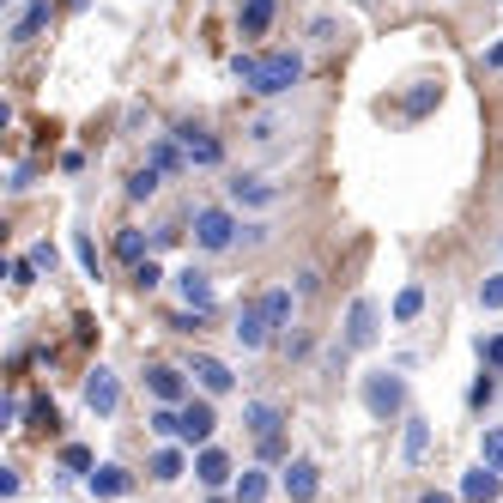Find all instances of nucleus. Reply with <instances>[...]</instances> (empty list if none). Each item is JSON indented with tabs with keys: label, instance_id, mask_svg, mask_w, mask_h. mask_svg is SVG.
<instances>
[{
	"label": "nucleus",
	"instance_id": "obj_6",
	"mask_svg": "<svg viewBox=\"0 0 503 503\" xmlns=\"http://www.w3.org/2000/svg\"><path fill=\"white\" fill-rule=\"evenodd\" d=\"M346 346H352V352L376 346V298H352V316H346Z\"/></svg>",
	"mask_w": 503,
	"mask_h": 503
},
{
	"label": "nucleus",
	"instance_id": "obj_35",
	"mask_svg": "<svg viewBox=\"0 0 503 503\" xmlns=\"http://www.w3.org/2000/svg\"><path fill=\"white\" fill-rule=\"evenodd\" d=\"M273 134H280V121H273V116H261L255 128H249V140H273Z\"/></svg>",
	"mask_w": 503,
	"mask_h": 503
},
{
	"label": "nucleus",
	"instance_id": "obj_17",
	"mask_svg": "<svg viewBox=\"0 0 503 503\" xmlns=\"http://www.w3.org/2000/svg\"><path fill=\"white\" fill-rule=\"evenodd\" d=\"M195 376H201V388H206V394H231V383H237V376H231V370H224L219 358H206V352L195 358Z\"/></svg>",
	"mask_w": 503,
	"mask_h": 503
},
{
	"label": "nucleus",
	"instance_id": "obj_39",
	"mask_svg": "<svg viewBox=\"0 0 503 503\" xmlns=\"http://www.w3.org/2000/svg\"><path fill=\"white\" fill-rule=\"evenodd\" d=\"M485 61H491V67H498V73H503V43H498V49H491V55H485Z\"/></svg>",
	"mask_w": 503,
	"mask_h": 503
},
{
	"label": "nucleus",
	"instance_id": "obj_23",
	"mask_svg": "<svg viewBox=\"0 0 503 503\" xmlns=\"http://www.w3.org/2000/svg\"><path fill=\"white\" fill-rule=\"evenodd\" d=\"M152 479H158V485L182 479V449H158V455H152Z\"/></svg>",
	"mask_w": 503,
	"mask_h": 503
},
{
	"label": "nucleus",
	"instance_id": "obj_37",
	"mask_svg": "<svg viewBox=\"0 0 503 503\" xmlns=\"http://www.w3.org/2000/svg\"><path fill=\"white\" fill-rule=\"evenodd\" d=\"M491 394H498V383H491V376H479V383H473V406H485Z\"/></svg>",
	"mask_w": 503,
	"mask_h": 503
},
{
	"label": "nucleus",
	"instance_id": "obj_1",
	"mask_svg": "<svg viewBox=\"0 0 503 503\" xmlns=\"http://www.w3.org/2000/svg\"><path fill=\"white\" fill-rule=\"evenodd\" d=\"M231 73H237L249 91L280 98V91H291V85L303 80V61L298 55H237V61H231Z\"/></svg>",
	"mask_w": 503,
	"mask_h": 503
},
{
	"label": "nucleus",
	"instance_id": "obj_15",
	"mask_svg": "<svg viewBox=\"0 0 503 503\" xmlns=\"http://www.w3.org/2000/svg\"><path fill=\"white\" fill-rule=\"evenodd\" d=\"M91 491L98 498H128L134 479H128V467H91Z\"/></svg>",
	"mask_w": 503,
	"mask_h": 503
},
{
	"label": "nucleus",
	"instance_id": "obj_16",
	"mask_svg": "<svg viewBox=\"0 0 503 503\" xmlns=\"http://www.w3.org/2000/svg\"><path fill=\"white\" fill-rule=\"evenodd\" d=\"M43 24H49V0H24V13L13 19V43H31Z\"/></svg>",
	"mask_w": 503,
	"mask_h": 503
},
{
	"label": "nucleus",
	"instance_id": "obj_8",
	"mask_svg": "<svg viewBox=\"0 0 503 503\" xmlns=\"http://www.w3.org/2000/svg\"><path fill=\"white\" fill-rule=\"evenodd\" d=\"M498 491H503V473H498V467H485V461L461 479V498L467 503H498Z\"/></svg>",
	"mask_w": 503,
	"mask_h": 503
},
{
	"label": "nucleus",
	"instance_id": "obj_27",
	"mask_svg": "<svg viewBox=\"0 0 503 503\" xmlns=\"http://www.w3.org/2000/svg\"><path fill=\"white\" fill-rule=\"evenodd\" d=\"M61 467H67V473H91L98 461H91V449H85V443H67V449H61Z\"/></svg>",
	"mask_w": 503,
	"mask_h": 503
},
{
	"label": "nucleus",
	"instance_id": "obj_4",
	"mask_svg": "<svg viewBox=\"0 0 503 503\" xmlns=\"http://www.w3.org/2000/svg\"><path fill=\"white\" fill-rule=\"evenodd\" d=\"M85 406H91V413H98V419H109V413H116L121 406V383H116V370H91V376H85Z\"/></svg>",
	"mask_w": 503,
	"mask_h": 503
},
{
	"label": "nucleus",
	"instance_id": "obj_24",
	"mask_svg": "<svg viewBox=\"0 0 503 503\" xmlns=\"http://www.w3.org/2000/svg\"><path fill=\"white\" fill-rule=\"evenodd\" d=\"M237 503H267V473L242 467V479H237Z\"/></svg>",
	"mask_w": 503,
	"mask_h": 503
},
{
	"label": "nucleus",
	"instance_id": "obj_13",
	"mask_svg": "<svg viewBox=\"0 0 503 503\" xmlns=\"http://www.w3.org/2000/svg\"><path fill=\"white\" fill-rule=\"evenodd\" d=\"M231 201H237V206H273V201H280V188L261 182V176H237V182H231Z\"/></svg>",
	"mask_w": 503,
	"mask_h": 503
},
{
	"label": "nucleus",
	"instance_id": "obj_3",
	"mask_svg": "<svg viewBox=\"0 0 503 503\" xmlns=\"http://www.w3.org/2000/svg\"><path fill=\"white\" fill-rule=\"evenodd\" d=\"M195 242H201L206 255H224V249L237 242V219H231L224 206H201V213H195Z\"/></svg>",
	"mask_w": 503,
	"mask_h": 503
},
{
	"label": "nucleus",
	"instance_id": "obj_22",
	"mask_svg": "<svg viewBox=\"0 0 503 503\" xmlns=\"http://www.w3.org/2000/svg\"><path fill=\"white\" fill-rule=\"evenodd\" d=\"M261 309H267V322H273V327H285V322H291V291H285V285H273V291L261 298Z\"/></svg>",
	"mask_w": 503,
	"mask_h": 503
},
{
	"label": "nucleus",
	"instance_id": "obj_42",
	"mask_svg": "<svg viewBox=\"0 0 503 503\" xmlns=\"http://www.w3.org/2000/svg\"><path fill=\"white\" fill-rule=\"evenodd\" d=\"M213 503H224V498H213Z\"/></svg>",
	"mask_w": 503,
	"mask_h": 503
},
{
	"label": "nucleus",
	"instance_id": "obj_2",
	"mask_svg": "<svg viewBox=\"0 0 503 503\" xmlns=\"http://www.w3.org/2000/svg\"><path fill=\"white\" fill-rule=\"evenodd\" d=\"M364 406H370V419H394V413L406 406V376L370 370V376H364Z\"/></svg>",
	"mask_w": 503,
	"mask_h": 503
},
{
	"label": "nucleus",
	"instance_id": "obj_28",
	"mask_svg": "<svg viewBox=\"0 0 503 503\" xmlns=\"http://www.w3.org/2000/svg\"><path fill=\"white\" fill-rule=\"evenodd\" d=\"M152 164H158V170H182V164H188V152H182V146H170V140H158V146H152Z\"/></svg>",
	"mask_w": 503,
	"mask_h": 503
},
{
	"label": "nucleus",
	"instance_id": "obj_5",
	"mask_svg": "<svg viewBox=\"0 0 503 503\" xmlns=\"http://www.w3.org/2000/svg\"><path fill=\"white\" fill-rule=\"evenodd\" d=\"M231 334H237V340L249 346V352H261V346L273 340V322H267L261 298H255V303H242V309H237V327H231Z\"/></svg>",
	"mask_w": 503,
	"mask_h": 503
},
{
	"label": "nucleus",
	"instance_id": "obj_33",
	"mask_svg": "<svg viewBox=\"0 0 503 503\" xmlns=\"http://www.w3.org/2000/svg\"><path fill=\"white\" fill-rule=\"evenodd\" d=\"M255 449H261V461H280V455H285V437H280V431H273V437H255Z\"/></svg>",
	"mask_w": 503,
	"mask_h": 503
},
{
	"label": "nucleus",
	"instance_id": "obj_11",
	"mask_svg": "<svg viewBox=\"0 0 503 503\" xmlns=\"http://www.w3.org/2000/svg\"><path fill=\"white\" fill-rule=\"evenodd\" d=\"M213 406L206 401H182V443H206V437H213Z\"/></svg>",
	"mask_w": 503,
	"mask_h": 503
},
{
	"label": "nucleus",
	"instance_id": "obj_32",
	"mask_svg": "<svg viewBox=\"0 0 503 503\" xmlns=\"http://www.w3.org/2000/svg\"><path fill=\"white\" fill-rule=\"evenodd\" d=\"M479 303H485V309H503V273H498V280H485V285H479Z\"/></svg>",
	"mask_w": 503,
	"mask_h": 503
},
{
	"label": "nucleus",
	"instance_id": "obj_7",
	"mask_svg": "<svg viewBox=\"0 0 503 503\" xmlns=\"http://www.w3.org/2000/svg\"><path fill=\"white\" fill-rule=\"evenodd\" d=\"M176 291H182V303H188V309H201V316H213V273H201V267H182L176 273Z\"/></svg>",
	"mask_w": 503,
	"mask_h": 503
},
{
	"label": "nucleus",
	"instance_id": "obj_14",
	"mask_svg": "<svg viewBox=\"0 0 503 503\" xmlns=\"http://www.w3.org/2000/svg\"><path fill=\"white\" fill-rule=\"evenodd\" d=\"M242 424H249L255 437H273V431L285 424V413H280L273 401H249V406H242Z\"/></svg>",
	"mask_w": 503,
	"mask_h": 503
},
{
	"label": "nucleus",
	"instance_id": "obj_40",
	"mask_svg": "<svg viewBox=\"0 0 503 503\" xmlns=\"http://www.w3.org/2000/svg\"><path fill=\"white\" fill-rule=\"evenodd\" d=\"M419 503H455V498H449V491H431V498H419Z\"/></svg>",
	"mask_w": 503,
	"mask_h": 503
},
{
	"label": "nucleus",
	"instance_id": "obj_12",
	"mask_svg": "<svg viewBox=\"0 0 503 503\" xmlns=\"http://www.w3.org/2000/svg\"><path fill=\"white\" fill-rule=\"evenodd\" d=\"M316 485H322L316 461H291V467H285V498H291V503H309V498H316Z\"/></svg>",
	"mask_w": 503,
	"mask_h": 503
},
{
	"label": "nucleus",
	"instance_id": "obj_9",
	"mask_svg": "<svg viewBox=\"0 0 503 503\" xmlns=\"http://www.w3.org/2000/svg\"><path fill=\"white\" fill-rule=\"evenodd\" d=\"M146 388H152L164 406H182V401H188V388H182V370H170V364H152V370H146Z\"/></svg>",
	"mask_w": 503,
	"mask_h": 503
},
{
	"label": "nucleus",
	"instance_id": "obj_31",
	"mask_svg": "<svg viewBox=\"0 0 503 503\" xmlns=\"http://www.w3.org/2000/svg\"><path fill=\"white\" fill-rule=\"evenodd\" d=\"M134 280H140V285H146V291H152V285H164V267H158V261H152V255H146V261H140V267H134Z\"/></svg>",
	"mask_w": 503,
	"mask_h": 503
},
{
	"label": "nucleus",
	"instance_id": "obj_18",
	"mask_svg": "<svg viewBox=\"0 0 503 503\" xmlns=\"http://www.w3.org/2000/svg\"><path fill=\"white\" fill-rule=\"evenodd\" d=\"M195 473H201V485H213V491H219V485L231 479V455H219V449H201V455H195Z\"/></svg>",
	"mask_w": 503,
	"mask_h": 503
},
{
	"label": "nucleus",
	"instance_id": "obj_38",
	"mask_svg": "<svg viewBox=\"0 0 503 503\" xmlns=\"http://www.w3.org/2000/svg\"><path fill=\"white\" fill-rule=\"evenodd\" d=\"M479 352H485V358H491V364H498V370H503V334H491V340H485Z\"/></svg>",
	"mask_w": 503,
	"mask_h": 503
},
{
	"label": "nucleus",
	"instance_id": "obj_36",
	"mask_svg": "<svg viewBox=\"0 0 503 503\" xmlns=\"http://www.w3.org/2000/svg\"><path fill=\"white\" fill-rule=\"evenodd\" d=\"M31 261H37L43 273H55V249H49V242H37V249H31Z\"/></svg>",
	"mask_w": 503,
	"mask_h": 503
},
{
	"label": "nucleus",
	"instance_id": "obj_10",
	"mask_svg": "<svg viewBox=\"0 0 503 503\" xmlns=\"http://www.w3.org/2000/svg\"><path fill=\"white\" fill-rule=\"evenodd\" d=\"M176 140H182V152H188V164H219L224 158V146L206 134V128H176Z\"/></svg>",
	"mask_w": 503,
	"mask_h": 503
},
{
	"label": "nucleus",
	"instance_id": "obj_26",
	"mask_svg": "<svg viewBox=\"0 0 503 503\" xmlns=\"http://www.w3.org/2000/svg\"><path fill=\"white\" fill-rule=\"evenodd\" d=\"M116 255L140 267V261H146V237H140V231H121V237H116Z\"/></svg>",
	"mask_w": 503,
	"mask_h": 503
},
{
	"label": "nucleus",
	"instance_id": "obj_30",
	"mask_svg": "<svg viewBox=\"0 0 503 503\" xmlns=\"http://www.w3.org/2000/svg\"><path fill=\"white\" fill-rule=\"evenodd\" d=\"M479 455H485V467H498V473H503V431H485V437H479Z\"/></svg>",
	"mask_w": 503,
	"mask_h": 503
},
{
	"label": "nucleus",
	"instance_id": "obj_34",
	"mask_svg": "<svg viewBox=\"0 0 503 503\" xmlns=\"http://www.w3.org/2000/svg\"><path fill=\"white\" fill-rule=\"evenodd\" d=\"M73 249H80V267H85V273H98V249H91V237H73Z\"/></svg>",
	"mask_w": 503,
	"mask_h": 503
},
{
	"label": "nucleus",
	"instance_id": "obj_29",
	"mask_svg": "<svg viewBox=\"0 0 503 503\" xmlns=\"http://www.w3.org/2000/svg\"><path fill=\"white\" fill-rule=\"evenodd\" d=\"M152 431H158V437H182V413L176 406H158V413H152Z\"/></svg>",
	"mask_w": 503,
	"mask_h": 503
},
{
	"label": "nucleus",
	"instance_id": "obj_20",
	"mask_svg": "<svg viewBox=\"0 0 503 503\" xmlns=\"http://www.w3.org/2000/svg\"><path fill=\"white\" fill-rule=\"evenodd\" d=\"M424 449H431V424H424V419H406V449H401L406 467H419V461H424Z\"/></svg>",
	"mask_w": 503,
	"mask_h": 503
},
{
	"label": "nucleus",
	"instance_id": "obj_25",
	"mask_svg": "<svg viewBox=\"0 0 503 503\" xmlns=\"http://www.w3.org/2000/svg\"><path fill=\"white\" fill-rule=\"evenodd\" d=\"M424 309V285H401V298H394V322H413Z\"/></svg>",
	"mask_w": 503,
	"mask_h": 503
},
{
	"label": "nucleus",
	"instance_id": "obj_41",
	"mask_svg": "<svg viewBox=\"0 0 503 503\" xmlns=\"http://www.w3.org/2000/svg\"><path fill=\"white\" fill-rule=\"evenodd\" d=\"M61 6H73V13H80V6H85V0H61Z\"/></svg>",
	"mask_w": 503,
	"mask_h": 503
},
{
	"label": "nucleus",
	"instance_id": "obj_21",
	"mask_svg": "<svg viewBox=\"0 0 503 503\" xmlns=\"http://www.w3.org/2000/svg\"><path fill=\"white\" fill-rule=\"evenodd\" d=\"M158 182H164V170H158V164H146V170L128 176V195H134V201H152V195H158Z\"/></svg>",
	"mask_w": 503,
	"mask_h": 503
},
{
	"label": "nucleus",
	"instance_id": "obj_19",
	"mask_svg": "<svg viewBox=\"0 0 503 503\" xmlns=\"http://www.w3.org/2000/svg\"><path fill=\"white\" fill-rule=\"evenodd\" d=\"M237 24H242V37H261L267 24H273V0H242Z\"/></svg>",
	"mask_w": 503,
	"mask_h": 503
}]
</instances>
